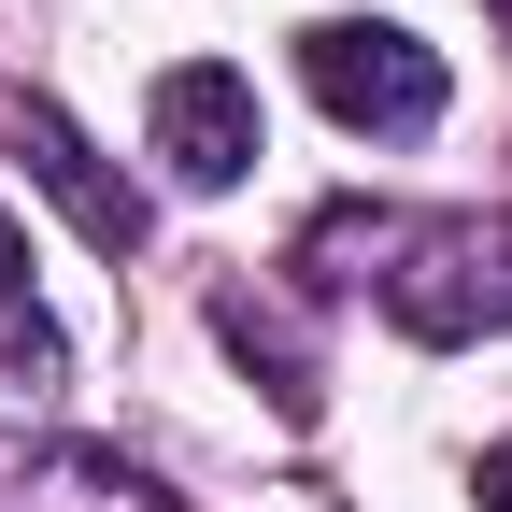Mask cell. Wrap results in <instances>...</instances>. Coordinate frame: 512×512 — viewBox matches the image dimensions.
I'll use <instances>...</instances> for the list:
<instances>
[{"mask_svg": "<svg viewBox=\"0 0 512 512\" xmlns=\"http://www.w3.org/2000/svg\"><path fill=\"white\" fill-rule=\"evenodd\" d=\"M384 313H399L413 342H484V328H512V214L384 228Z\"/></svg>", "mask_w": 512, "mask_h": 512, "instance_id": "obj_1", "label": "cell"}, {"mask_svg": "<svg viewBox=\"0 0 512 512\" xmlns=\"http://www.w3.org/2000/svg\"><path fill=\"white\" fill-rule=\"evenodd\" d=\"M299 86L328 100L342 128H370V143H427L441 128V43H413L399 15H313L299 29Z\"/></svg>", "mask_w": 512, "mask_h": 512, "instance_id": "obj_2", "label": "cell"}, {"mask_svg": "<svg viewBox=\"0 0 512 512\" xmlns=\"http://www.w3.org/2000/svg\"><path fill=\"white\" fill-rule=\"evenodd\" d=\"M157 157H171V185H200V200L256 171V86L228 72V57L157 72Z\"/></svg>", "mask_w": 512, "mask_h": 512, "instance_id": "obj_3", "label": "cell"}, {"mask_svg": "<svg viewBox=\"0 0 512 512\" xmlns=\"http://www.w3.org/2000/svg\"><path fill=\"white\" fill-rule=\"evenodd\" d=\"M29 171L57 185V200H72V228H86V242H114V256L143 242V200H128V185L86 157V128H72V114H43V100H29Z\"/></svg>", "mask_w": 512, "mask_h": 512, "instance_id": "obj_4", "label": "cell"}, {"mask_svg": "<svg viewBox=\"0 0 512 512\" xmlns=\"http://www.w3.org/2000/svg\"><path fill=\"white\" fill-rule=\"evenodd\" d=\"M0 512H157V484H128L114 456H0Z\"/></svg>", "mask_w": 512, "mask_h": 512, "instance_id": "obj_5", "label": "cell"}, {"mask_svg": "<svg viewBox=\"0 0 512 512\" xmlns=\"http://www.w3.org/2000/svg\"><path fill=\"white\" fill-rule=\"evenodd\" d=\"M0 299H29V228L0 214Z\"/></svg>", "mask_w": 512, "mask_h": 512, "instance_id": "obj_6", "label": "cell"}, {"mask_svg": "<svg viewBox=\"0 0 512 512\" xmlns=\"http://www.w3.org/2000/svg\"><path fill=\"white\" fill-rule=\"evenodd\" d=\"M484 512H512V441H498V456H484Z\"/></svg>", "mask_w": 512, "mask_h": 512, "instance_id": "obj_7", "label": "cell"}]
</instances>
